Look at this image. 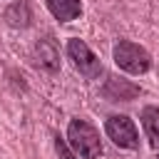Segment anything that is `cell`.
<instances>
[{"mask_svg":"<svg viewBox=\"0 0 159 159\" xmlns=\"http://www.w3.org/2000/svg\"><path fill=\"white\" fill-rule=\"evenodd\" d=\"M67 144L70 149L82 157V159H97L102 154V139H99V132L87 122V119H70L67 124Z\"/></svg>","mask_w":159,"mask_h":159,"instance_id":"1","label":"cell"},{"mask_svg":"<svg viewBox=\"0 0 159 159\" xmlns=\"http://www.w3.org/2000/svg\"><path fill=\"white\" fill-rule=\"evenodd\" d=\"M112 57H114V65L127 75H144L152 67V55L132 40H119L112 50Z\"/></svg>","mask_w":159,"mask_h":159,"instance_id":"2","label":"cell"},{"mask_svg":"<svg viewBox=\"0 0 159 159\" xmlns=\"http://www.w3.org/2000/svg\"><path fill=\"white\" fill-rule=\"evenodd\" d=\"M67 60H70V62L75 65V70H77L82 77H87V80H97V77L102 75V62H99V57L89 50L87 42H82V40H77V37L67 40Z\"/></svg>","mask_w":159,"mask_h":159,"instance_id":"3","label":"cell"},{"mask_svg":"<svg viewBox=\"0 0 159 159\" xmlns=\"http://www.w3.org/2000/svg\"><path fill=\"white\" fill-rule=\"evenodd\" d=\"M104 132L107 137L122 147V149H139V132H137V124L134 119H129L127 114H112L107 122H104Z\"/></svg>","mask_w":159,"mask_h":159,"instance_id":"4","label":"cell"},{"mask_svg":"<svg viewBox=\"0 0 159 159\" xmlns=\"http://www.w3.org/2000/svg\"><path fill=\"white\" fill-rule=\"evenodd\" d=\"M32 65L42 72H57L60 70V52L52 40H40L32 50Z\"/></svg>","mask_w":159,"mask_h":159,"instance_id":"5","label":"cell"},{"mask_svg":"<svg viewBox=\"0 0 159 159\" xmlns=\"http://www.w3.org/2000/svg\"><path fill=\"white\" fill-rule=\"evenodd\" d=\"M139 87L129 80H119V77H109L107 84L102 87V94L109 99V102H129L134 97H139Z\"/></svg>","mask_w":159,"mask_h":159,"instance_id":"6","label":"cell"},{"mask_svg":"<svg viewBox=\"0 0 159 159\" xmlns=\"http://www.w3.org/2000/svg\"><path fill=\"white\" fill-rule=\"evenodd\" d=\"M45 5L60 22H70L82 15V0H45Z\"/></svg>","mask_w":159,"mask_h":159,"instance_id":"7","label":"cell"},{"mask_svg":"<svg viewBox=\"0 0 159 159\" xmlns=\"http://www.w3.org/2000/svg\"><path fill=\"white\" fill-rule=\"evenodd\" d=\"M142 127H144V134L149 139V144L154 149H159V107L149 104L142 109Z\"/></svg>","mask_w":159,"mask_h":159,"instance_id":"8","label":"cell"},{"mask_svg":"<svg viewBox=\"0 0 159 159\" xmlns=\"http://www.w3.org/2000/svg\"><path fill=\"white\" fill-rule=\"evenodd\" d=\"M5 20H7L10 27H27L30 20H32V15H30V5H27L25 0L12 2V5L5 10Z\"/></svg>","mask_w":159,"mask_h":159,"instance_id":"9","label":"cell"},{"mask_svg":"<svg viewBox=\"0 0 159 159\" xmlns=\"http://www.w3.org/2000/svg\"><path fill=\"white\" fill-rule=\"evenodd\" d=\"M55 149H57L60 159H80V157H77V154H75V152L70 149V144H67V142H65V139H62L60 134L55 137Z\"/></svg>","mask_w":159,"mask_h":159,"instance_id":"10","label":"cell"},{"mask_svg":"<svg viewBox=\"0 0 159 159\" xmlns=\"http://www.w3.org/2000/svg\"><path fill=\"white\" fill-rule=\"evenodd\" d=\"M157 159H159V154H157Z\"/></svg>","mask_w":159,"mask_h":159,"instance_id":"11","label":"cell"}]
</instances>
